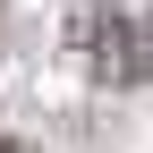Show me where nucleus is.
I'll use <instances>...</instances> for the list:
<instances>
[{"mask_svg":"<svg viewBox=\"0 0 153 153\" xmlns=\"http://www.w3.org/2000/svg\"><path fill=\"white\" fill-rule=\"evenodd\" d=\"M68 51L94 85H145L153 76V17L128 0H85L68 17Z\"/></svg>","mask_w":153,"mask_h":153,"instance_id":"nucleus-1","label":"nucleus"},{"mask_svg":"<svg viewBox=\"0 0 153 153\" xmlns=\"http://www.w3.org/2000/svg\"><path fill=\"white\" fill-rule=\"evenodd\" d=\"M0 153H26V145H0Z\"/></svg>","mask_w":153,"mask_h":153,"instance_id":"nucleus-2","label":"nucleus"}]
</instances>
